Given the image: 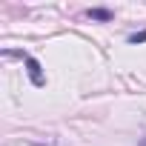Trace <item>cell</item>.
<instances>
[{
	"mask_svg": "<svg viewBox=\"0 0 146 146\" xmlns=\"http://www.w3.org/2000/svg\"><path fill=\"white\" fill-rule=\"evenodd\" d=\"M23 60H26V69H29V78H32V83H35V86H43L46 80H43V72H40V63H37L35 57H29V54H26Z\"/></svg>",
	"mask_w": 146,
	"mask_h": 146,
	"instance_id": "1",
	"label": "cell"
},
{
	"mask_svg": "<svg viewBox=\"0 0 146 146\" xmlns=\"http://www.w3.org/2000/svg\"><path fill=\"white\" fill-rule=\"evenodd\" d=\"M89 17H92V20H103V23H106V20H112V12H109V9H89Z\"/></svg>",
	"mask_w": 146,
	"mask_h": 146,
	"instance_id": "2",
	"label": "cell"
},
{
	"mask_svg": "<svg viewBox=\"0 0 146 146\" xmlns=\"http://www.w3.org/2000/svg\"><path fill=\"white\" fill-rule=\"evenodd\" d=\"M146 40V32H137V35H129V43H143Z\"/></svg>",
	"mask_w": 146,
	"mask_h": 146,
	"instance_id": "3",
	"label": "cell"
},
{
	"mask_svg": "<svg viewBox=\"0 0 146 146\" xmlns=\"http://www.w3.org/2000/svg\"><path fill=\"white\" fill-rule=\"evenodd\" d=\"M140 146H146V137H143V140H140Z\"/></svg>",
	"mask_w": 146,
	"mask_h": 146,
	"instance_id": "4",
	"label": "cell"
}]
</instances>
